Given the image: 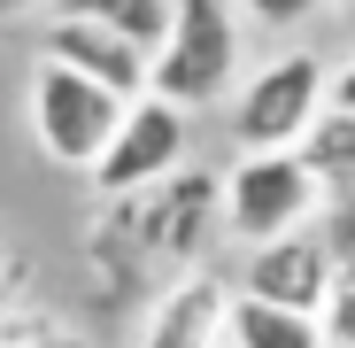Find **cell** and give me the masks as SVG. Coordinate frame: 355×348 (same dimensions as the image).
Listing matches in <instances>:
<instances>
[{
	"instance_id": "1",
	"label": "cell",
	"mask_w": 355,
	"mask_h": 348,
	"mask_svg": "<svg viewBox=\"0 0 355 348\" xmlns=\"http://www.w3.org/2000/svg\"><path fill=\"white\" fill-rule=\"evenodd\" d=\"M216 240H224V179L193 163L132 201H101V217L85 224V256H93V279L108 271V295H124L139 279H155L162 295L170 279L209 271Z\"/></svg>"
},
{
	"instance_id": "2",
	"label": "cell",
	"mask_w": 355,
	"mask_h": 348,
	"mask_svg": "<svg viewBox=\"0 0 355 348\" xmlns=\"http://www.w3.org/2000/svg\"><path fill=\"white\" fill-rule=\"evenodd\" d=\"M324 108H332L324 54L286 47V54H270V63L240 85V101H232V140H240V155H286V147H302L317 132Z\"/></svg>"
},
{
	"instance_id": "3",
	"label": "cell",
	"mask_w": 355,
	"mask_h": 348,
	"mask_svg": "<svg viewBox=\"0 0 355 348\" xmlns=\"http://www.w3.org/2000/svg\"><path fill=\"white\" fill-rule=\"evenodd\" d=\"M324 217V186L317 170L302 163V147L286 155H240L224 170V232L240 248H270V240H293Z\"/></svg>"
},
{
	"instance_id": "4",
	"label": "cell",
	"mask_w": 355,
	"mask_h": 348,
	"mask_svg": "<svg viewBox=\"0 0 355 348\" xmlns=\"http://www.w3.org/2000/svg\"><path fill=\"white\" fill-rule=\"evenodd\" d=\"M232 78H240V24H232V8H224V0H178L170 39L155 47L147 93L193 116V108L224 101Z\"/></svg>"
},
{
	"instance_id": "5",
	"label": "cell",
	"mask_w": 355,
	"mask_h": 348,
	"mask_svg": "<svg viewBox=\"0 0 355 348\" xmlns=\"http://www.w3.org/2000/svg\"><path fill=\"white\" fill-rule=\"evenodd\" d=\"M124 108H132V101L101 93L93 78H78V70H62V63H31L24 116H31V140H39V155H46L54 170H85V179H93V163L108 155Z\"/></svg>"
},
{
	"instance_id": "6",
	"label": "cell",
	"mask_w": 355,
	"mask_h": 348,
	"mask_svg": "<svg viewBox=\"0 0 355 348\" xmlns=\"http://www.w3.org/2000/svg\"><path fill=\"white\" fill-rule=\"evenodd\" d=\"M186 147H193V116L170 108V101H155V93H139L124 108V124H116L108 155L93 163V194L101 201H132V194L162 186V179L186 170Z\"/></svg>"
},
{
	"instance_id": "7",
	"label": "cell",
	"mask_w": 355,
	"mask_h": 348,
	"mask_svg": "<svg viewBox=\"0 0 355 348\" xmlns=\"http://www.w3.org/2000/svg\"><path fill=\"white\" fill-rule=\"evenodd\" d=\"M332 256L317 232H293V240H270V248H248L240 256V295L270 302V310H293V317H317L324 295H332Z\"/></svg>"
},
{
	"instance_id": "8",
	"label": "cell",
	"mask_w": 355,
	"mask_h": 348,
	"mask_svg": "<svg viewBox=\"0 0 355 348\" xmlns=\"http://www.w3.org/2000/svg\"><path fill=\"white\" fill-rule=\"evenodd\" d=\"M39 63H62V70L93 78V85L116 93V101H139V93H147V70H155V54L132 47V39H116V31H101V24L46 16V31H39Z\"/></svg>"
},
{
	"instance_id": "9",
	"label": "cell",
	"mask_w": 355,
	"mask_h": 348,
	"mask_svg": "<svg viewBox=\"0 0 355 348\" xmlns=\"http://www.w3.org/2000/svg\"><path fill=\"white\" fill-rule=\"evenodd\" d=\"M224 317H232V286L216 271L170 279L162 295H147L139 348H224Z\"/></svg>"
},
{
	"instance_id": "10",
	"label": "cell",
	"mask_w": 355,
	"mask_h": 348,
	"mask_svg": "<svg viewBox=\"0 0 355 348\" xmlns=\"http://www.w3.org/2000/svg\"><path fill=\"white\" fill-rule=\"evenodd\" d=\"M46 16H78V24H101L116 39H132V47H162L170 39V16H178V0H46Z\"/></svg>"
},
{
	"instance_id": "11",
	"label": "cell",
	"mask_w": 355,
	"mask_h": 348,
	"mask_svg": "<svg viewBox=\"0 0 355 348\" xmlns=\"http://www.w3.org/2000/svg\"><path fill=\"white\" fill-rule=\"evenodd\" d=\"M224 340H232V348H324V325H317V317H293V310H270V302H255V295L232 286Z\"/></svg>"
},
{
	"instance_id": "12",
	"label": "cell",
	"mask_w": 355,
	"mask_h": 348,
	"mask_svg": "<svg viewBox=\"0 0 355 348\" xmlns=\"http://www.w3.org/2000/svg\"><path fill=\"white\" fill-rule=\"evenodd\" d=\"M302 163L317 170L324 201H332V194H355V116L324 108V116H317V132L302 140Z\"/></svg>"
},
{
	"instance_id": "13",
	"label": "cell",
	"mask_w": 355,
	"mask_h": 348,
	"mask_svg": "<svg viewBox=\"0 0 355 348\" xmlns=\"http://www.w3.org/2000/svg\"><path fill=\"white\" fill-rule=\"evenodd\" d=\"M0 348H93V340L54 310H0Z\"/></svg>"
},
{
	"instance_id": "14",
	"label": "cell",
	"mask_w": 355,
	"mask_h": 348,
	"mask_svg": "<svg viewBox=\"0 0 355 348\" xmlns=\"http://www.w3.org/2000/svg\"><path fill=\"white\" fill-rule=\"evenodd\" d=\"M309 232L324 240V256H332L340 271H355V194H332V201H324V217H317Z\"/></svg>"
},
{
	"instance_id": "15",
	"label": "cell",
	"mask_w": 355,
	"mask_h": 348,
	"mask_svg": "<svg viewBox=\"0 0 355 348\" xmlns=\"http://www.w3.org/2000/svg\"><path fill=\"white\" fill-rule=\"evenodd\" d=\"M317 325H324V348H355V271H332V295H324Z\"/></svg>"
},
{
	"instance_id": "16",
	"label": "cell",
	"mask_w": 355,
	"mask_h": 348,
	"mask_svg": "<svg viewBox=\"0 0 355 348\" xmlns=\"http://www.w3.org/2000/svg\"><path fill=\"white\" fill-rule=\"evenodd\" d=\"M240 8H248L263 31H286V24H309V16L324 8V0H240Z\"/></svg>"
},
{
	"instance_id": "17",
	"label": "cell",
	"mask_w": 355,
	"mask_h": 348,
	"mask_svg": "<svg viewBox=\"0 0 355 348\" xmlns=\"http://www.w3.org/2000/svg\"><path fill=\"white\" fill-rule=\"evenodd\" d=\"M332 108L355 116V54H347V70H332Z\"/></svg>"
},
{
	"instance_id": "18",
	"label": "cell",
	"mask_w": 355,
	"mask_h": 348,
	"mask_svg": "<svg viewBox=\"0 0 355 348\" xmlns=\"http://www.w3.org/2000/svg\"><path fill=\"white\" fill-rule=\"evenodd\" d=\"M24 8H46V0H0V16H24Z\"/></svg>"
},
{
	"instance_id": "19",
	"label": "cell",
	"mask_w": 355,
	"mask_h": 348,
	"mask_svg": "<svg viewBox=\"0 0 355 348\" xmlns=\"http://www.w3.org/2000/svg\"><path fill=\"white\" fill-rule=\"evenodd\" d=\"M347 39H355V0H347Z\"/></svg>"
}]
</instances>
